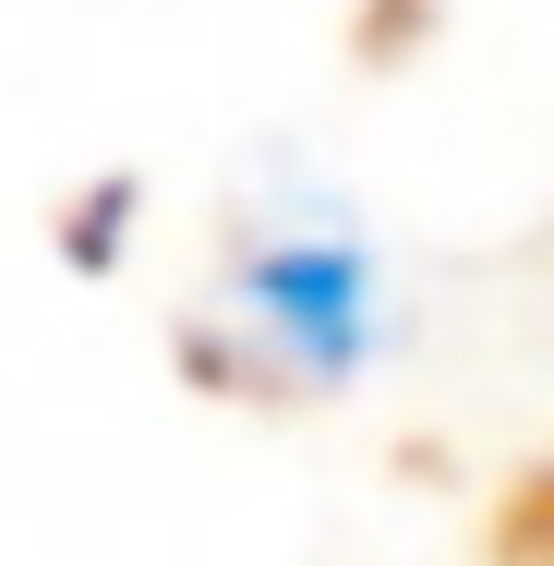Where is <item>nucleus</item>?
I'll return each mask as SVG.
<instances>
[{
	"instance_id": "1",
	"label": "nucleus",
	"mask_w": 554,
	"mask_h": 566,
	"mask_svg": "<svg viewBox=\"0 0 554 566\" xmlns=\"http://www.w3.org/2000/svg\"><path fill=\"white\" fill-rule=\"evenodd\" d=\"M253 302L302 338L314 374H349V361H362V265H349V253H326V241H314V253H265V265H253Z\"/></svg>"
}]
</instances>
